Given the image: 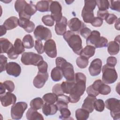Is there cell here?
Segmentation results:
<instances>
[{
    "instance_id": "cell-1",
    "label": "cell",
    "mask_w": 120,
    "mask_h": 120,
    "mask_svg": "<svg viewBox=\"0 0 120 120\" xmlns=\"http://www.w3.org/2000/svg\"><path fill=\"white\" fill-rule=\"evenodd\" d=\"M75 84L69 94V101L72 103L78 102L86 90V77L80 72L75 74Z\"/></svg>"
},
{
    "instance_id": "cell-2",
    "label": "cell",
    "mask_w": 120,
    "mask_h": 120,
    "mask_svg": "<svg viewBox=\"0 0 120 120\" xmlns=\"http://www.w3.org/2000/svg\"><path fill=\"white\" fill-rule=\"evenodd\" d=\"M63 36L73 51L77 55H80L83 49L82 40L80 36L71 30H68Z\"/></svg>"
},
{
    "instance_id": "cell-3",
    "label": "cell",
    "mask_w": 120,
    "mask_h": 120,
    "mask_svg": "<svg viewBox=\"0 0 120 120\" xmlns=\"http://www.w3.org/2000/svg\"><path fill=\"white\" fill-rule=\"evenodd\" d=\"M57 67L61 68L63 75L67 81L75 82V74L72 64L62 57H57L55 60Z\"/></svg>"
},
{
    "instance_id": "cell-4",
    "label": "cell",
    "mask_w": 120,
    "mask_h": 120,
    "mask_svg": "<svg viewBox=\"0 0 120 120\" xmlns=\"http://www.w3.org/2000/svg\"><path fill=\"white\" fill-rule=\"evenodd\" d=\"M86 42L87 45L94 46L95 48H102L107 46L108 40L104 37H101L98 31L93 30L86 38Z\"/></svg>"
},
{
    "instance_id": "cell-5",
    "label": "cell",
    "mask_w": 120,
    "mask_h": 120,
    "mask_svg": "<svg viewBox=\"0 0 120 120\" xmlns=\"http://www.w3.org/2000/svg\"><path fill=\"white\" fill-rule=\"evenodd\" d=\"M102 81L105 84L113 83L117 80L118 74L114 67L105 64L102 67Z\"/></svg>"
},
{
    "instance_id": "cell-6",
    "label": "cell",
    "mask_w": 120,
    "mask_h": 120,
    "mask_svg": "<svg viewBox=\"0 0 120 120\" xmlns=\"http://www.w3.org/2000/svg\"><path fill=\"white\" fill-rule=\"evenodd\" d=\"M43 60V58L40 55L31 52H23L21 58V62L25 65L38 66Z\"/></svg>"
},
{
    "instance_id": "cell-7",
    "label": "cell",
    "mask_w": 120,
    "mask_h": 120,
    "mask_svg": "<svg viewBox=\"0 0 120 120\" xmlns=\"http://www.w3.org/2000/svg\"><path fill=\"white\" fill-rule=\"evenodd\" d=\"M106 108L110 110V114L113 120L120 118V100L115 98L107 99L105 101Z\"/></svg>"
},
{
    "instance_id": "cell-8",
    "label": "cell",
    "mask_w": 120,
    "mask_h": 120,
    "mask_svg": "<svg viewBox=\"0 0 120 120\" xmlns=\"http://www.w3.org/2000/svg\"><path fill=\"white\" fill-rule=\"evenodd\" d=\"M28 107L27 104L24 102H18L13 105L11 108V117L14 120H20Z\"/></svg>"
},
{
    "instance_id": "cell-9",
    "label": "cell",
    "mask_w": 120,
    "mask_h": 120,
    "mask_svg": "<svg viewBox=\"0 0 120 120\" xmlns=\"http://www.w3.org/2000/svg\"><path fill=\"white\" fill-rule=\"evenodd\" d=\"M34 35L36 39L40 41L50 39L52 36L50 30L41 25L36 27L34 31Z\"/></svg>"
},
{
    "instance_id": "cell-10",
    "label": "cell",
    "mask_w": 120,
    "mask_h": 120,
    "mask_svg": "<svg viewBox=\"0 0 120 120\" xmlns=\"http://www.w3.org/2000/svg\"><path fill=\"white\" fill-rule=\"evenodd\" d=\"M25 49L22 42L20 38H16L14 42V47L8 52L7 55L10 59L15 60L17 58L19 54L23 53Z\"/></svg>"
},
{
    "instance_id": "cell-11",
    "label": "cell",
    "mask_w": 120,
    "mask_h": 120,
    "mask_svg": "<svg viewBox=\"0 0 120 120\" xmlns=\"http://www.w3.org/2000/svg\"><path fill=\"white\" fill-rule=\"evenodd\" d=\"M62 7L57 1H52L50 5V11L51 16L56 22H59L62 17Z\"/></svg>"
},
{
    "instance_id": "cell-12",
    "label": "cell",
    "mask_w": 120,
    "mask_h": 120,
    "mask_svg": "<svg viewBox=\"0 0 120 120\" xmlns=\"http://www.w3.org/2000/svg\"><path fill=\"white\" fill-rule=\"evenodd\" d=\"M44 52L48 56L54 58L57 56V48L55 41L53 39L46 40L44 44Z\"/></svg>"
},
{
    "instance_id": "cell-13",
    "label": "cell",
    "mask_w": 120,
    "mask_h": 120,
    "mask_svg": "<svg viewBox=\"0 0 120 120\" xmlns=\"http://www.w3.org/2000/svg\"><path fill=\"white\" fill-rule=\"evenodd\" d=\"M37 9L36 6L32 3H27L23 9L18 14L19 18L30 19L31 16L36 13Z\"/></svg>"
},
{
    "instance_id": "cell-14",
    "label": "cell",
    "mask_w": 120,
    "mask_h": 120,
    "mask_svg": "<svg viewBox=\"0 0 120 120\" xmlns=\"http://www.w3.org/2000/svg\"><path fill=\"white\" fill-rule=\"evenodd\" d=\"M68 25L71 31L76 32L77 34L80 33L81 30L83 28L86 27L85 24L76 17L71 19L68 22Z\"/></svg>"
},
{
    "instance_id": "cell-15",
    "label": "cell",
    "mask_w": 120,
    "mask_h": 120,
    "mask_svg": "<svg viewBox=\"0 0 120 120\" xmlns=\"http://www.w3.org/2000/svg\"><path fill=\"white\" fill-rule=\"evenodd\" d=\"M7 73L14 77H18L21 73V68L19 64L15 62H9L6 67Z\"/></svg>"
},
{
    "instance_id": "cell-16",
    "label": "cell",
    "mask_w": 120,
    "mask_h": 120,
    "mask_svg": "<svg viewBox=\"0 0 120 120\" xmlns=\"http://www.w3.org/2000/svg\"><path fill=\"white\" fill-rule=\"evenodd\" d=\"M102 62L100 59H95L93 60L89 68L90 75L92 76H97L100 74L101 71Z\"/></svg>"
},
{
    "instance_id": "cell-17",
    "label": "cell",
    "mask_w": 120,
    "mask_h": 120,
    "mask_svg": "<svg viewBox=\"0 0 120 120\" xmlns=\"http://www.w3.org/2000/svg\"><path fill=\"white\" fill-rule=\"evenodd\" d=\"M0 102L2 105L7 107L11 105H14L16 101V97L10 92H7L0 95Z\"/></svg>"
},
{
    "instance_id": "cell-18",
    "label": "cell",
    "mask_w": 120,
    "mask_h": 120,
    "mask_svg": "<svg viewBox=\"0 0 120 120\" xmlns=\"http://www.w3.org/2000/svg\"><path fill=\"white\" fill-rule=\"evenodd\" d=\"M49 75L47 72L41 73L38 72L33 81L34 86L38 89L42 88L48 79Z\"/></svg>"
},
{
    "instance_id": "cell-19",
    "label": "cell",
    "mask_w": 120,
    "mask_h": 120,
    "mask_svg": "<svg viewBox=\"0 0 120 120\" xmlns=\"http://www.w3.org/2000/svg\"><path fill=\"white\" fill-rule=\"evenodd\" d=\"M18 25L28 33L32 32L34 30L35 27V23L29 19L21 18L19 19Z\"/></svg>"
},
{
    "instance_id": "cell-20",
    "label": "cell",
    "mask_w": 120,
    "mask_h": 120,
    "mask_svg": "<svg viewBox=\"0 0 120 120\" xmlns=\"http://www.w3.org/2000/svg\"><path fill=\"white\" fill-rule=\"evenodd\" d=\"M68 25L67 19L65 16H62L61 20L56 22L55 26V31L58 35H63L67 31Z\"/></svg>"
},
{
    "instance_id": "cell-21",
    "label": "cell",
    "mask_w": 120,
    "mask_h": 120,
    "mask_svg": "<svg viewBox=\"0 0 120 120\" xmlns=\"http://www.w3.org/2000/svg\"><path fill=\"white\" fill-rule=\"evenodd\" d=\"M96 99V97L88 95L84 100L82 108L87 110L89 113L92 112L94 110V102Z\"/></svg>"
},
{
    "instance_id": "cell-22",
    "label": "cell",
    "mask_w": 120,
    "mask_h": 120,
    "mask_svg": "<svg viewBox=\"0 0 120 120\" xmlns=\"http://www.w3.org/2000/svg\"><path fill=\"white\" fill-rule=\"evenodd\" d=\"M58 110L56 105L45 103L42 107V112L45 116L55 114Z\"/></svg>"
},
{
    "instance_id": "cell-23",
    "label": "cell",
    "mask_w": 120,
    "mask_h": 120,
    "mask_svg": "<svg viewBox=\"0 0 120 120\" xmlns=\"http://www.w3.org/2000/svg\"><path fill=\"white\" fill-rule=\"evenodd\" d=\"M19 19L16 16H11L6 19L3 25L7 30H11L18 25Z\"/></svg>"
},
{
    "instance_id": "cell-24",
    "label": "cell",
    "mask_w": 120,
    "mask_h": 120,
    "mask_svg": "<svg viewBox=\"0 0 120 120\" xmlns=\"http://www.w3.org/2000/svg\"><path fill=\"white\" fill-rule=\"evenodd\" d=\"M26 117L29 120H43L44 118L41 114L37 111L36 110L30 108L26 113Z\"/></svg>"
},
{
    "instance_id": "cell-25",
    "label": "cell",
    "mask_w": 120,
    "mask_h": 120,
    "mask_svg": "<svg viewBox=\"0 0 120 120\" xmlns=\"http://www.w3.org/2000/svg\"><path fill=\"white\" fill-rule=\"evenodd\" d=\"M0 44L1 53H8V52L14 47L13 44L8 39L5 38H0Z\"/></svg>"
},
{
    "instance_id": "cell-26",
    "label": "cell",
    "mask_w": 120,
    "mask_h": 120,
    "mask_svg": "<svg viewBox=\"0 0 120 120\" xmlns=\"http://www.w3.org/2000/svg\"><path fill=\"white\" fill-rule=\"evenodd\" d=\"M70 102L69 97L64 94L58 97V99L56 102V105L59 111L62 108H68V104Z\"/></svg>"
},
{
    "instance_id": "cell-27",
    "label": "cell",
    "mask_w": 120,
    "mask_h": 120,
    "mask_svg": "<svg viewBox=\"0 0 120 120\" xmlns=\"http://www.w3.org/2000/svg\"><path fill=\"white\" fill-rule=\"evenodd\" d=\"M107 51L111 55H115L117 54L120 51V43L114 41L109 42L107 45Z\"/></svg>"
},
{
    "instance_id": "cell-28",
    "label": "cell",
    "mask_w": 120,
    "mask_h": 120,
    "mask_svg": "<svg viewBox=\"0 0 120 120\" xmlns=\"http://www.w3.org/2000/svg\"><path fill=\"white\" fill-rule=\"evenodd\" d=\"M82 17L83 21L87 23H91L92 20L94 18L93 11L90 9L83 8L82 11Z\"/></svg>"
},
{
    "instance_id": "cell-29",
    "label": "cell",
    "mask_w": 120,
    "mask_h": 120,
    "mask_svg": "<svg viewBox=\"0 0 120 120\" xmlns=\"http://www.w3.org/2000/svg\"><path fill=\"white\" fill-rule=\"evenodd\" d=\"M95 48H96L93 46L87 45L82 49L80 55L89 59L95 54Z\"/></svg>"
},
{
    "instance_id": "cell-30",
    "label": "cell",
    "mask_w": 120,
    "mask_h": 120,
    "mask_svg": "<svg viewBox=\"0 0 120 120\" xmlns=\"http://www.w3.org/2000/svg\"><path fill=\"white\" fill-rule=\"evenodd\" d=\"M52 0H41L36 4L37 10L41 12H45L50 11V5Z\"/></svg>"
},
{
    "instance_id": "cell-31",
    "label": "cell",
    "mask_w": 120,
    "mask_h": 120,
    "mask_svg": "<svg viewBox=\"0 0 120 120\" xmlns=\"http://www.w3.org/2000/svg\"><path fill=\"white\" fill-rule=\"evenodd\" d=\"M63 76V73L60 68L56 67L52 70L51 72V77L53 81H60L62 79Z\"/></svg>"
},
{
    "instance_id": "cell-32",
    "label": "cell",
    "mask_w": 120,
    "mask_h": 120,
    "mask_svg": "<svg viewBox=\"0 0 120 120\" xmlns=\"http://www.w3.org/2000/svg\"><path fill=\"white\" fill-rule=\"evenodd\" d=\"M22 43L24 48L31 49L34 45V41L32 36L30 34L26 35L22 39Z\"/></svg>"
},
{
    "instance_id": "cell-33",
    "label": "cell",
    "mask_w": 120,
    "mask_h": 120,
    "mask_svg": "<svg viewBox=\"0 0 120 120\" xmlns=\"http://www.w3.org/2000/svg\"><path fill=\"white\" fill-rule=\"evenodd\" d=\"M30 107L33 109L38 110L42 108L44 105L43 99L40 97H37L33 99L30 103Z\"/></svg>"
},
{
    "instance_id": "cell-34",
    "label": "cell",
    "mask_w": 120,
    "mask_h": 120,
    "mask_svg": "<svg viewBox=\"0 0 120 120\" xmlns=\"http://www.w3.org/2000/svg\"><path fill=\"white\" fill-rule=\"evenodd\" d=\"M90 113L86 110L79 108L75 111V117L77 120H86L89 117Z\"/></svg>"
},
{
    "instance_id": "cell-35",
    "label": "cell",
    "mask_w": 120,
    "mask_h": 120,
    "mask_svg": "<svg viewBox=\"0 0 120 120\" xmlns=\"http://www.w3.org/2000/svg\"><path fill=\"white\" fill-rule=\"evenodd\" d=\"M43 99L45 103L53 104L57 102L58 96L53 93H48L43 96Z\"/></svg>"
},
{
    "instance_id": "cell-36",
    "label": "cell",
    "mask_w": 120,
    "mask_h": 120,
    "mask_svg": "<svg viewBox=\"0 0 120 120\" xmlns=\"http://www.w3.org/2000/svg\"><path fill=\"white\" fill-rule=\"evenodd\" d=\"M75 84V82H63L61 84V89L64 93L69 94Z\"/></svg>"
},
{
    "instance_id": "cell-37",
    "label": "cell",
    "mask_w": 120,
    "mask_h": 120,
    "mask_svg": "<svg viewBox=\"0 0 120 120\" xmlns=\"http://www.w3.org/2000/svg\"><path fill=\"white\" fill-rule=\"evenodd\" d=\"M89 59L80 56L76 60V63L77 66L80 68H86L89 64Z\"/></svg>"
},
{
    "instance_id": "cell-38",
    "label": "cell",
    "mask_w": 120,
    "mask_h": 120,
    "mask_svg": "<svg viewBox=\"0 0 120 120\" xmlns=\"http://www.w3.org/2000/svg\"><path fill=\"white\" fill-rule=\"evenodd\" d=\"M96 4L98 6V10L104 11L107 10L110 6L109 1L107 0H96Z\"/></svg>"
},
{
    "instance_id": "cell-39",
    "label": "cell",
    "mask_w": 120,
    "mask_h": 120,
    "mask_svg": "<svg viewBox=\"0 0 120 120\" xmlns=\"http://www.w3.org/2000/svg\"><path fill=\"white\" fill-rule=\"evenodd\" d=\"M59 111L60 112V115L59 118L61 120H68L70 119L71 112L68 108H61Z\"/></svg>"
},
{
    "instance_id": "cell-40",
    "label": "cell",
    "mask_w": 120,
    "mask_h": 120,
    "mask_svg": "<svg viewBox=\"0 0 120 120\" xmlns=\"http://www.w3.org/2000/svg\"><path fill=\"white\" fill-rule=\"evenodd\" d=\"M111 87L109 85H106L105 83L102 82V83L100 84L99 88V93L103 95H107L111 92Z\"/></svg>"
},
{
    "instance_id": "cell-41",
    "label": "cell",
    "mask_w": 120,
    "mask_h": 120,
    "mask_svg": "<svg viewBox=\"0 0 120 120\" xmlns=\"http://www.w3.org/2000/svg\"><path fill=\"white\" fill-rule=\"evenodd\" d=\"M42 21L46 26L52 27L54 24V20L50 15H46L42 18Z\"/></svg>"
},
{
    "instance_id": "cell-42",
    "label": "cell",
    "mask_w": 120,
    "mask_h": 120,
    "mask_svg": "<svg viewBox=\"0 0 120 120\" xmlns=\"http://www.w3.org/2000/svg\"><path fill=\"white\" fill-rule=\"evenodd\" d=\"M105 104L104 101L101 99H96L94 102V109L97 111L101 112L104 111Z\"/></svg>"
},
{
    "instance_id": "cell-43",
    "label": "cell",
    "mask_w": 120,
    "mask_h": 120,
    "mask_svg": "<svg viewBox=\"0 0 120 120\" xmlns=\"http://www.w3.org/2000/svg\"><path fill=\"white\" fill-rule=\"evenodd\" d=\"M27 2L23 0H17L15 3V8L18 13L21 12Z\"/></svg>"
},
{
    "instance_id": "cell-44",
    "label": "cell",
    "mask_w": 120,
    "mask_h": 120,
    "mask_svg": "<svg viewBox=\"0 0 120 120\" xmlns=\"http://www.w3.org/2000/svg\"><path fill=\"white\" fill-rule=\"evenodd\" d=\"M2 83L6 90H7L9 92H12L14 90L15 86L13 82L10 80H7Z\"/></svg>"
},
{
    "instance_id": "cell-45",
    "label": "cell",
    "mask_w": 120,
    "mask_h": 120,
    "mask_svg": "<svg viewBox=\"0 0 120 120\" xmlns=\"http://www.w3.org/2000/svg\"><path fill=\"white\" fill-rule=\"evenodd\" d=\"M109 7L112 10L120 12V0H110Z\"/></svg>"
},
{
    "instance_id": "cell-46",
    "label": "cell",
    "mask_w": 120,
    "mask_h": 120,
    "mask_svg": "<svg viewBox=\"0 0 120 120\" xmlns=\"http://www.w3.org/2000/svg\"><path fill=\"white\" fill-rule=\"evenodd\" d=\"M34 47L38 53L42 54L44 52V47L41 41L36 40L35 42Z\"/></svg>"
},
{
    "instance_id": "cell-47",
    "label": "cell",
    "mask_w": 120,
    "mask_h": 120,
    "mask_svg": "<svg viewBox=\"0 0 120 120\" xmlns=\"http://www.w3.org/2000/svg\"><path fill=\"white\" fill-rule=\"evenodd\" d=\"M8 58L4 55L1 54L0 56V73L6 70V65L7 64Z\"/></svg>"
},
{
    "instance_id": "cell-48",
    "label": "cell",
    "mask_w": 120,
    "mask_h": 120,
    "mask_svg": "<svg viewBox=\"0 0 120 120\" xmlns=\"http://www.w3.org/2000/svg\"><path fill=\"white\" fill-rule=\"evenodd\" d=\"M97 5L96 0H84V8L94 10Z\"/></svg>"
},
{
    "instance_id": "cell-49",
    "label": "cell",
    "mask_w": 120,
    "mask_h": 120,
    "mask_svg": "<svg viewBox=\"0 0 120 120\" xmlns=\"http://www.w3.org/2000/svg\"><path fill=\"white\" fill-rule=\"evenodd\" d=\"M52 92L58 96V97L62 95L64 93L61 89V84L59 83L56 84L53 86L52 88Z\"/></svg>"
},
{
    "instance_id": "cell-50",
    "label": "cell",
    "mask_w": 120,
    "mask_h": 120,
    "mask_svg": "<svg viewBox=\"0 0 120 120\" xmlns=\"http://www.w3.org/2000/svg\"><path fill=\"white\" fill-rule=\"evenodd\" d=\"M118 18L116 15H115L113 14H109L105 20L106 22L109 24H112L117 20Z\"/></svg>"
},
{
    "instance_id": "cell-51",
    "label": "cell",
    "mask_w": 120,
    "mask_h": 120,
    "mask_svg": "<svg viewBox=\"0 0 120 120\" xmlns=\"http://www.w3.org/2000/svg\"><path fill=\"white\" fill-rule=\"evenodd\" d=\"M103 23V21L102 19L98 17H94L92 22H91V24L95 27H99L101 26Z\"/></svg>"
},
{
    "instance_id": "cell-52",
    "label": "cell",
    "mask_w": 120,
    "mask_h": 120,
    "mask_svg": "<svg viewBox=\"0 0 120 120\" xmlns=\"http://www.w3.org/2000/svg\"><path fill=\"white\" fill-rule=\"evenodd\" d=\"M38 72L41 73H46L47 72L48 64L47 62L45 61H42L38 66Z\"/></svg>"
},
{
    "instance_id": "cell-53",
    "label": "cell",
    "mask_w": 120,
    "mask_h": 120,
    "mask_svg": "<svg viewBox=\"0 0 120 120\" xmlns=\"http://www.w3.org/2000/svg\"><path fill=\"white\" fill-rule=\"evenodd\" d=\"M91 30L89 28L85 27L83 28L80 31V34L84 38H87L91 33Z\"/></svg>"
},
{
    "instance_id": "cell-54",
    "label": "cell",
    "mask_w": 120,
    "mask_h": 120,
    "mask_svg": "<svg viewBox=\"0 0 120 120\" xmlns=\"http://www.w3.org/2000/svg\"><path fill=\"white\" fill-rule=\"evenodd\" d=\"M117 62V59L113 56H110L107 58L106 60V64L109 66L114 67Z\"/></svg>"
},
{
    "instance_id": "cell-55",
    "label": "cell",
    "mask_w": 120,
    "mask_h": 120,
    "mask_svg": "<svg viewBox=\"0 0 120 120\" xmlns=\"http://www.w3.org/2000/svg\"><path fill=\"white\" fill-rule=\"evenodd\" d=\"M109 14V13L107 10H104V11H101V10H98L97 12V16L98 17L100 18L103 20H105L108 15Z\"/></svg>"
},
{
    "instance_id": "cell-56",
    "label": "cell",
    "mask_w": 120,
    "mask_h": 120,
    "mask_svg": "<svg viewBox=\"0 0 120 120\" xmlns=\"http://www.w3.org/2000/svg\"><path fill=\"white\" fill-rule=\"evenodd\" d=\"M86 92L88 95L92 96L94 97H97L99 95L98 93H97L93 90V89L91 86V85L87 87V88L86 89Z\"/></svg>"
},
{
    "instance_id": "cell-57",
    "label": "cell",
    "mask_w": 120,
    "mask_h": 120,
    "mask_svg": "<svg viewBox=\"0 0 120 120\" xmlns=\"http://www.w3.org/2000/svg\"><path fill=\"white\" fill-rule=\"evenodd\" d=\"M7 30L6 29V28L3 25L0 26V36L1 37L4 35L6 33Z\"/></svg>"
},
{
    "instance_id": "cell-58",
    "label": "cell",
    "mask_w": 120,
    "mask_h": 120,
    "mask_svg": "<svg viewBox=\"0 0 120 120\" xmlns=\"http://www.w3.org/2000/svg\"><path fill=\"white\" fill-rule=\"evenodd\" d=\"M0 94L1 95H2V94H4L5 93L6 89L4 87L2 82H1L0 83Z\"/></svg>"
},
{
    "instance_id": "cell-59",
    "label": "cell",
    "mask_w": 120,
    "mask_h": 120,
    "mask_svg": "<svg viewBox=\"0 0 120 120\" xmlns=\"http://www.w3.org/2000/svg\"><path fill=\"white\" fill-rule=\"evenodd\" d=\"M115 25H114V26H115V28L118 30H120V18H118L117 19V20L115 21Z\"/></svg>"
},
{
    "instance_id": "cell-60",
    "label": "cell",
    "mask_w": 120,
    "mask_h": 120,
    "mask_svg": "<svg viewBox=\"0 0 120 120\" xmlns=\"http://www.w3.org/2000/svg\"><path fill=\"white\" fill-rule=\"evenodd\" d=\"M119 37H120V36H119V35L117 36L115 38V39H114V41H115V42H116L119 43V41H120V38H119Z\"/></svg>"
}]
</instances>
